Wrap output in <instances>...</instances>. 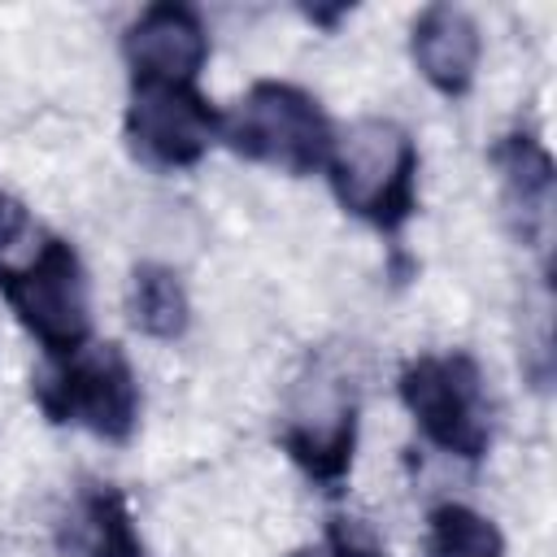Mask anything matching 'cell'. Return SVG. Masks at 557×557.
<instances>
[{"mask_svg": "<svg viewBox=\"0 0 557 557\" xmlns=\"http://www.w3.org/2000/svg\"><path fill=\"white\" fill-rule=\"evenodd\" d=\"M326 178L339 209L383 235H400L418 213V144L392 117H357L335 131Z\"/></svg>", "mask_w": 557, "mask_h": 557, "instance_id": "obj_1", "label": "cell"}, {"mask_svg": "<svg viewBox=\"0 0 557 557\" xmlns=\"http://www.w3.org/2000/svg\"><path fill=\"white\" fill-rule=\"evenodd\" d=\"M0 296L48 361H65L91 344V287L70 239L39 235L26 257L4 261Z\"/></svg>", "mask_w": 557, "mask_h": 557, "instance_id": "obj_2", "label": "cell"}, {"mask_svg": "<svg viewBox=\"0 0 557 557\" xmlns=\"http://www.w3.org/2000/svg\"><path fill=\"white\" fill-rule=\"evenodd\" d=\"M218 139L244 161L305 178L313 170H326L335 126L322 113L318 96H309L305 87L283 78H261L244 91V100L231 113H222Z\"/></svg>", "mask_w": 557, "mask_h": 557, "instance_id": "obj_3", "label": "cell"}, {"mask_svg": "<svg viewBox=\"0 0 557 557\" xmlns=\"http://www.w3.org/2000/svg\"><path fill=\"white\" fill-rule=\"evenodd\" d=\"M400 405L426 444L457 461H483L492 448V400L483 370L470 352H422L396 379Z\"/></svg>", "mask_w": 557, "mask_h": 557, "instance_id": "obj_4", "label": "cell"}, {"mask_svg": "<svg viewBox=\"0 0 557 557\" xmlns=\"http://www.w3.org/2000/svg\"><path fill=\"white\" fill-rule=\"evenodd\" d=\"M39 413L57 426H83L104 444H126L139 426V374L122 344H87L30 379Z\"/></svg>", "mask_w": 557, "mask_h": 557, "instance_id": "obj_5", "label": "cell"}, {"mask_svg": "<svg viewBox=\"0 0 557 557\" xmlns=\"http://www.w3.org/2000/svg\"><path fill=\"white\" fill-rule=\"evenodd\" d=\"M357 426L361 405L352 383H344L326 366H313L292 392L278 444L309 483H318L322 492H339V483L352 474Z\"/></svg>", "mask_w": 557, "mask_h": 557, "instance_id": "obj_6", "label": "cell"}, {"mask_svg": "<svg viewBox=\"0 0 557 557\" xmlns=\"http://www.w3.org/2000/svg\"><path fill=\"white\" fill-rule=\"evenodd\" d=\"M122 131L144 165L191 170L222 135V113L196 83H131Z\"/></svg>", "mask_w": 557, "mask_h": 557, "instance_id": "obj_7", "label": "cell"}, {"mask_svg": "<svg viewBox=\"0 0 557 557\" xmlns=\"http://www.w3.org/2000/svg\"><path fill=\"white\" fill-rule=\"evenodd\" d=\"M131 83H196L209 61V30L191 4H148L122 35Z\"/></svg>", "mask_w": 557, "mask_h": 557, "instance_id": "obj_8", "label": "cell"}, {"mask_svg": "<svg viewBox=\"0 0 557 557\" xmlns=\"http://www.w3.org/2000/svg\"><path fill=\"white\" fill-rule=\"evenodd\" d=\"M487 161L500 183V209L509 231L518 235L522 248H548L553 231V187H557V165L548 148L531 131H509L487 148Z\"/></svg>", "mask_w": 557, "mask_h": 557, "instance_id": "obj_9", "label": "cell"}, {"mask_svg": "<svg viewBox=\"0 0 557 557\" xmlns=\"http://www.w3.org/2000/svg\"><path fill=\"white\" fill-rule=\"evenodd\" d=\"M409 57L418 74L448 100L466 96L479 74L483 35L479 22L461 4H426L409 26Z\"/></svg>", "mask_w": 557, "mask_h": 557, "instance_id": "obj_10", "label": "cell"}, {"mask_svg": "<svg viewBox=\"0 0 557 557\" xmlns=\"http://www.w3.org/2000/svg\"><path fill=\"white\" fill-rule=\"evenodd\" d=\"M57 544L65 557H148L131 500L117 483H78L65 518L57 522Z\"/></svg>", "mask_w": 557, "mask_h": 557, "instance_id": "obj_11", "label": "cell"}, {"mask_svg": "<svg viewBox=\"0 0 557 557\" xmlns=\"http://www.w3.org/2000/svg\"><path fill=\"white\" fill-rule=\"evenodd\" d=\"M131 322L148 339H183L191 326V300L178 270L161 261H139L131 274Z\"/></svg>", "mask_w": 557, "mask_h": 557, "instance_id": "obj_12", "label": "cell"}, {"mask_svg": "<svg viewBox=\"0 0 557 557\" xmlns=\"http://www.w3.org/2000/svg\"><path fill=\"white\" fill-rule=\"evenodd\" d=\"M426 553L431 557H505V535L487 513L461 500H440L426 513Z\"/></svg>", "mask_w": 557, "mask_h": 557, "instance_id": "obj_13", "label": "cell"}, {"mask_svg": "<svg viewBox=\"0 0 557 557\" xmlns=\"http://www.w3.org/2000/svg\"><path fill=\"white\" fill-rule=\"evenodd\" d=\"M322 557H387V544L374 522L357 513H331L322 531Z\"/></svg>", "mask_w": 557, "mask_h": 557, "instance_id": "obj_14", "label": "cell"}, {"mask_svg": "<svg viewBox=\"0 0 557 557\" xmlns=\"http://www.w3.org/2000/svg\"><path fill=\"white\" fill-rule=\"evenodd\" d=\"M39 239L30 213L22 200H13L9 191H0V265L17 257V248H30Z\"/></svg>", "mask_w": 557, "mask_h": 557, "instance_id": "obj_15", "label": "cell"}, {"mask_svg": "<svg viewBox=\"0 0 557 557\" xmlns=\"http://www.w3.org/2000/svg\"><path fill=\"white\" fill-rule=\"evenodd\" d=\"M300 13H305L313 26L335 30V26H339V17H348V13H352V4H344V0H339V4H305Z\"/></svg>", "mask_w": 557, "mask_h": 557, "instance_id": "obj_16", "label": "cell"}, {"mask_svg": "<svg viewBox=\"0 0 557 557\" xmlns=\"http://www.w3.org/2000/svg\"><path fill=\"white\" fill-rule=\"evenodd\" d=\"M292 557H322V548H296Z\"/></svg>", "mask_w": 557, "mask_h": 557, "instance_id": "obj_17", "label": "cell"}]
</instances>
